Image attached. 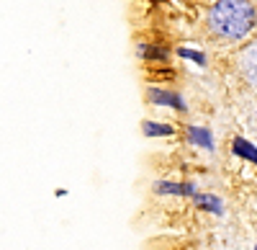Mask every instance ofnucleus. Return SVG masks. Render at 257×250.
<instances>
[{
	"mask_svg": "<svg viewBox=\"0 0 257 250\" xmlns=\"http://www.w3.org/2000/svg\"><path fill=\"white\" fill-rule=\"evenodd\" d=\"M155 194L160 196H196V186L193 183H175V181H157Z\"/></svg>",
	"mask_w": 257,
	"mask_h": 250,
	"instance_id": "obj_3",
	"label": "nucleus"
},
{
	"mask_svg": "<svg viewBox=\"0 0 257 250\" xmlns=\"http://www.w3.org/2000/svg\"><path fill=\"white\" fill-rule=\"evenodd\" d=\"M193 201H196V206H201L203 212H211V214H216V217L224 214V201L219 196H213V194H196V196H193Z\"/></svg>",
	"mask_w": 257,
	"mask_h": 250,
	"instance_id": "obj_7",
	"label": "nucleus"
},
{
	"mask_svg": "<svg viewBox=\"0 0 257 250\" xmlns=\"http://www.w3.org/2000/svg\"><path fill=\"white\" fill-rule=\"evenodd\" d=\"M185 134H188V142L196 144V147H201V150L213 152V147H216L211 129H206V127H185Z\"/></svg>",
	"mask_w": 257,
	"mask_h": 250,
	"instance_id": "obj_4",
	"label": "nucleus"
},
{
	"mask_svg": "<svg viewBox=\"0 0 257 250\" xmlns=\"http://www.w3.org/2000/svg\"><path fill=\"white\" fill-rule=\"evenodd\" d=\"M254 250H257V245H254Z\"/></svg>",
	"mask_w": 257,
	"mask_h": 250,
	"instance_id": "obj_11",
	"label": "nucleus"
},
{
	"mask_svg": "<svg viewBox=\"0 0 257 250\" xmlns=\"http://www.w3.org/2000/svg\"><path fill=\"white\" fill-rule=\"evenodd\" d=\"M147 98L155 103V106H165V109H175V111H185V98L178 91H170V88H157L152 86L147 91Z\"/></svg>",
	"mask_w": 257,
	"mask_h": 250,
	"instance_id": "obj_2",
	"label": "nucleus"
},
{
	"mask_svg": "<svg viewBox=\"0 0 257 250\" xmlns=\"http://www.w3.org/2000/svg\"><path fill=\"white\" fill-rule=\"evenodd\" d=\"M175 54H178V57H183V59H190V62H196L198 67H203V65H206V54H203V52H198V49L178 47V49H175Z\"/></svg>",
	"mask_w": 257,
	"mask_h": 250,
	"instance_id": "obj_10",
	"label": "nucleus"
},
{
	"mask_svg": "<svg viewBox=\"0 0 257 250\" xmlns=\"http://www.w3.org/2000/svg\"><path fill=\"white\" fill-rule=\"evenodd\" d=\"M239 67H242L244 77L257 86V44H252V47H247V49L242 52V57H239Z\"/></svg>",
	"mask_w": 257,
	"mask_h": 250,
	"instance_id": "obj_5",
	"label": "nucleus"
},
{
	"mask_svg": "<svg viewBox=\"0 0 257 250\" xmlns=\"http://www.w3.org/2000/svg\"><path fill=\"white\" fill-rule=\"evenodd\" d=\"M142 132L147 137H173L175 134V127L173 124H165V121H142Z\"/></svg>",
	"mask_w": 257,
	"mask_h": 250,
	"instance_id": "obj_9",
	"label": "nucleus"
},
{
	"mask_svg": "<svg viewBox=\"0 0 257 250\" xmlns=\"http://www.w3.org/2000/svg\"><path fill=\"white\" fill-rule=\"evenodd\" d=\"M254 26H257L254 0H219L208 11V29L219 39L239 41L249 36Z\"/></svg>",
	"mask_w": 257,
	"mask_h": 250,
	"instance_id": "obj_1",
	"label": "nucleus"
},
{
	"mask_svg": "<svg viewBox=\"0 0 257 250\" xmlns=\"http://www.w3.org/2000/svg\"><path fill=\"white\" fill-rule=\"evenodd\" d=\"M231 152L237 157H242V160H247V162H252V165H257V144L244 139V137H234L231 139Z\"/></svg>",
	"mask_w": 257,
	"mask_h": 250,
	"instance_id": "obj_6",
	"label": "nucleus"
},
{
	"mask_svg": "<svg viewBox=\"0 0 257 250\" xmlns=\"http://www.w3.org/2000/svg\"><path fill=\"white\" fill-rule=\"evenodd\" d=\"M139 57L147 59V62H165L170 57V49L167 47H160V44H147V41H142L139 44Z\"/></svg>",
	"mask_w": 257,
	"mask_h": 250,
	"instance_id": "obj_8",
	"label": "nucleus"
}]
</instances>
